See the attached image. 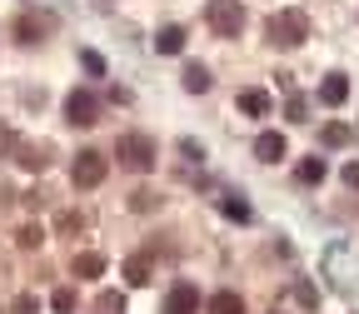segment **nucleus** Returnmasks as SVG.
<instances>
[{
	"instance_id": "f257e3e1",
	"label": "nucleus",
	"mask_w": 359,
	"mask_h": 314,
	"mask_svg": "<svg viewBox=\"0 0 359 314\" xmlns=\"http://www.w3.org/2000/svg\"><path fill=\"white\" fill-rule=\"evenodd\" d=\"M264 35H269V45H280V50H294V45L309 40V15L304 11H275L264 20Z\"/></svg>"
},
{
	"instance_id": "f03ea898",
	"label": "nucleus",
	"mask_w": 359,
	"mask_h": 314,
	"mask_svg": "<svg viewBox=\"0 0 359 314\" xmlns=\"http://www.w3.org/2000/svg\"><path fill=\"white\" fill-rule=\"evenodd\" d=\"M155 140L150 135H140V130H130V135H120L115 140V160L125 165V170H155Z\"/></svg>"
},
{
	"instance_id": "7ed1b4c3",
	"label": "nucleus",
	"mask_w": 359,
	"mask_h": 314,
	"mask_svg": "<svg viewBox=\"0 0 359 314\" xmlns=\"http://www.w3.org/2000/svg\"><path fill=\"white\" fill-rule=\"evenodd\" d=\"M105 170H110V160H105L100 150H80L75 165H70V185H75V190H95L100 179H105Z\"/></svg>"
},
{
	"instance_id": "20e7f679",
	"label": "nucleus",
	"mask_w": 359,
	"mask_h": 314,
	"mask_svg": "<svg viewBox=\"0 0 359 314\" xmlns=\"http://www.w3.org/2000/svg\"><path fill=\"white\" fill-rule=\"evenodd\" d=\"M65 120L80 125V130L100 125V95H95V90H70V95H65Z\"/></svg>"
},
{
	"instance_id": "39448f33",
	"label": "nucleus",
	"mask_w": 359,
	"mask_h": 314,
	"mask_svg": "<svg viewBox=\"0 0 359 314\" xmlns=\"http://www.w3.org/2000/svg\"><path fill=\"white\" fill-rule=\"evenodd\" d=\"M210 30L235 40L245 30V6H240V0H210Z\"/></svg>"
},
{
	"instance_id": "423d86ee",
	"label": "nucleus",
	"mask_w": 359,
	"mask_h": 314,
	"mask_svg": "<svg viewBox=\"0 0 359 314\" xmlns=\"http://www.w3.org/2000/svg\"><path fill=\"white\" fill-rule=\"evenodd\" d=\"M195 309H200L195 285H175V289L165 294V314H195Z\"/></svg>"
},
{
	"instance_id": "0eeeda50",
	"label": "nucleus",
	"mask_w": 359,
	"mask_h": 314,
	"mask_svg": "<svg viewBox=\"0 0 359 314\" xmlns=\"http://www.w3.org/2000/svg\"><path fill=\"white\" fill-rule=\"evenodd\" d=\"M320 100H325V105H344V100H349V75H344V70H330V75H325Z\"/></svg>"
},
{
	"instance_id": "6e6552de",
	"label": "nucleus",
	"mask_w": 359,
	"mask_h": 314,
	"mask_svg": "<svg viewBox=\"0 0 359 314\" xmlns=\"http://www.w3.org/2000/svg\"><path fill=\"white\" fill-rule=\"evenodd\" d=\"M255 155H259L264 165H275V160H285V155H290V145H285V135H275V130H264L259 140H255Z\"/></svg>"
},
{
	"instance_id": "1a4fd4ad",
	"label": "nucleus",
	"mask_w": 359,
	"mask_h": 314,
	"mask_svg": "<svg viewBox=\"0 0 359 314\" xmlns=\"http://www.w3.org/2000/svg\"><path fill=\"white\" fill-rule=\"evenodd\" d=\"M15 165H25V170H45V165H50V150H45V145H25V140H15Z\"/></svg>"
},
{
	"instance_id": "9d476101",
	"label": "nucleus",
	"mask_w": 359,
	"mask_h": 314,
	"mask_svg": "<svg viewBox=\"0 0 359 314\" xmlns=\"http://www.w3.org/2000/svg\"><path fill=\"white\" fill-rule=\"evenodd\" d=\"M205 314H245V299H240L235 289H219V294L205 304Z\"/></svg>"
},
{
	"instance_id": "9b49d317",
	"label": "nucleus",
	"mask_w": 359,
	"mask_h": 314,
	"mask_svg": "<svg viewBox=\"0 0 359 314\" xmlns=\"http://www.w3.org/2000/svg\"><path fill=\"white\" fill-rule=\"evenodd\" d=\"M155 50H160V55H180V50H185V30H180V25H165V30L155 35Z\"/></svg>"
},
{
	"instance_id": "f8f14e48",
	"label": "nucleus",
	"mask_w": 359,
	"mask_h": 314,
	"mask_svg": "<svg viewBox=\"0 0 359 314\" xmlns=\"http://www.w3.org/2000/svg\"><path fill=\"white\" fill-rule=\"evenodd\" d=\"M219 210H224V219H235V224H250V219H255V210L245 205V195H224Z\"/></svg>"
},
{
	"instance_id": "ddd939ff",
	"label": "nucleus",
	"mask_w": 359,
	"mask_h": 314,
	"mask_svg": "<svg viewBox=\"0 0 359 314\" xmlns=\"http://www.w3.org/2000/svg\"><path fill=\"white\" fill-rule=\"evenodd\" d=\"M45 30H50V20H35V15H20V20H15V35H20L25 45H35Z\"/></svg>"
},
{
	"instance_id": "4468645a",
	"label": "nucleus",
	"mask_w": 359,
	"mask_h": 314,
	"mask_svg": "<svg viewBox=\"0 0 359 314\" xmlns=\"http://www.w3.org/2000/svg\"><path fill=\"white\" fill-rule=\"evenodd\" d=\"M240 110L245 115H269V95L264 90H240Z\"/></svg>"
},
{
	"instance_id": "2eb2a0df",
	"label": "nucleus",
	"mask_w": 359,
	"mask_h": 314,
	"mask_svg": "<svg viewBox=\"0 0 359 314\" xmlns=\"http://www.w3.org/2000/svg\"><path fill=\"white\" fill-rule=\"evenodd\" d=\"M105 269V254H75V280H95Z\"/></svg>"
},
{
	"instance_id": "dca6fc26",
	"label": "nucleus",
	"mask_w": 359,
	"mask_h": 314,
	"mask_svg": "<svg viewBox=\"0 0 359 314\" xmlns=\"http://www.w3.org/2000/svg\"><path fill=\"white\" fill-rule=\"evenodd\" d=\"M185 90H190V95H205V90H210V70L205 65H185Z\"/></svg>"
},
{
	"instance_id": "f3484780",
	"label": "nucleus",
	"mask_w": 359,
	"mask_h": 314,
	"mask_svg": "<svg viewBox=\"0 0 359 314\" xmlns=\"http://www.w3.org/2000/svg\"><path fill=\"white\" fill-rule=\"evenodd\" d=\"M320 140H325V145H334V150H339V145H349V140H354V130H349V125H339V120H334V125H325V130H320Z\"/></svg>"
},
{
	"instance_id": "a211bd4d",
	"label": "nucleus",
	"mask_w": 359,
	"mask_h": 314,
	"mask_svg": "<svg viewBox=\"0 0 359 314\" xmlns=\"http://www.w3.org/2000/svg\"><path fill=\"white\" fill-rule=\"evenodd\" d=\"M125 280H130V285H150V259H145V254L130 259V264H125Z\"/></svg>"
},
{
	"instance_id": "6ab92c4d",
	"label": "nucleus",
	"mask_w": 359,
	"mask_h": 314,
	"mask_svg": "<svg viewBox=\"0 0 359 314\" xmlns=\"http://www.w3.org/2000/svg\"><path fill=\"white\" fill-rule=\"evenodd\" d=\"M320 179H325V160H314V155H309V160L299 165V185H320Z\"/></svg>"
},
{
	"instance_id": "aec40b11",
	"label": "nucleus",
	"mask_w": 359,
	"mask_h": 314,
	"mask_svg": "<svg viewBox=\"0 0 359 314\" xmlns=\"http://www.w3.org/2000/svg\"><path fill=\"white\" fill-rule=\"evenodd\" d=\"M40 240H45V230H40V224H25V230H20V245H25V250H35Z\"/></svg>"
},
{
	"instance_id": "412c9836",
	"label": "nucleus",
	"mask_w": 359,
	"mask_h": 314,
	"mask_svg": "<svg viewBox=\"0 0 359 314\" xmlns=\"http://www.w3.org/2000/svg\"><path fill=\"white\" fill-rule=\"evenodd\" d=\"M285 115H290V120H304V115H309V100H304V95H294V100L285 105Z\"/></svg>"
},
{
	"instance_id": "4be33fe9",
	"label": "nucleus",
	"mask_w": 359,
	"mask_h": 314,
	"mask_svg": "<svg viewBox=\"0 0 359 314\" xmlns=\"http://www.w3.org/2000/svg\"><path fill=\"white\" fill-rule=\"evenodd\" d=\"M50 304H55L60 314H70V309H75V289H55V299H50Z\"/></svg>"
},
{
	"instance_id": "5701e85b",
	"label": "nucleus",
	"mask_w": 359,
	"mask_h": 314,
	"mask_svg": "<svg viewBox=\"0 0 359 314\" xmlns=\"http://www.w3.org/2000/svg\"><path fill=\"white\" fill-rule=\"evenodd\" d=\"M80 65H85V70H90V75H105V60H100V55H95V50H85V55H80Z\"/></svg>"
},
{
	"instance_id": "b1692460",
	"label": "nucleus",
	"mask_w": 359,
	"mask_h": 314,
	"mask_svg": "<svg viewBox=\"0 0 359 314\" xmlns=\"http://www.w3.org/2000/svg\"><path fill=\"white\" fill-rule=\"evenodd\" d=\"M150 205H155V195H150V190H135V195H130V210H140V214H145Z\"/></svg>"
},
{
	"instance_id": "393cba45",
	"label": "nucleus",
	"mask_w": 359,
	"mask_h": 314,
	"mask_svg": "<svg viewBox=\"0 0 359 314\" xmlns=\"http://www.w3.org/2000/svg\"><path fill=\"white\" fill-rule=\"evenodd\" d=\"M344 185H349V190H359V165H354V160L344 165Z\"/></svg>"
},
{
	"instance_id": "a878e982",
	"label": "nucleus",
	"mask_w": 359,
	"mask_h": 314,
	"mask_svg": "<svg viewBox=\"0 0 359 314\" xmlns=\"http://www.w3.org/2000/svg\"><path fill=\"white\" fill-rule=\"evenodd\" d=\"M0 150H15V135H11L6 125H0Z\"/></svg>"
}]
</instances>
